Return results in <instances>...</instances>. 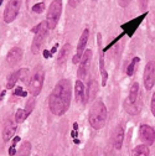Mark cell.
I'll return each mask as SVG.
<instances>
[{"instance_id": "cell-10", "label": "cell", "mask_w": 155, "mask_h": 156, "mask_svg": "<svg viewBox=\"0 0 155 156\" xmlns=\"http://www.w3.org/2000/svg\"><path fill=\"white\" fill-rule=\"evenodd\" d=\"M155 84V62L150 61L146 63L144 69V87L146 90H150Z\"/></svg>"}, {"instance_id": "cell-26", "label": "cell", "mask_w": 155, "mask_h": 156, "mask_svg": "<svg viewBox=\"0 0 155 156\" xmlns=\"http://www.w3.org/2000/svg\"><path fill=\"white\" fill-rule=\"evenodd\" d=\"M27 74H29V71L26 68H23L19 71V80H21L23 82L26 81V78H27Z\"/></svg>"}, {"instance_id": "cell-1", "label": "cell", "mask_w": 155, "mask_h": 156, "mask_svg": "<svg viewBox=\"0 0 155 156\" xmlns=\"http://www.w3.org/2000/svg\"><path fill=\"white\" fill-rule=\"evenodd\" d=\"M72 86L68 80H61L49 97V108L55 115H63L71 104Z\"/></svg>"}, {"instance_id": "cell-15", "label": "cell", "mask_w": 155, "mask_h": 156, "mask_svg": "<svg viewBox=\"0 0 155 156\" xmlns=\"http://www.w3.org/2000/svg\"><path fill=\"white\" fill-rule=\"evenodd\" d=\"M123 140H124V130H123L122 125H118L113 131V145L117 150L122 149Z\"/></svg>"}, {"instance_id": "cell-6", "label": "cell", "mask_w": 155, "mask_h": 156, "mask_svg": "<svg viewBox=\"0 0 155 156\" xmlns=\"http://www.w3.org/2000/svg\"><path fill=\"white\" fill-rule=\"evenodd\" d=\"M47 24L46 23H41L38 24L37 26L34 27V32H35V37L32 40V44H31V51L32 53H38L46 40V36H47Z\"/></svg>"}, {"instance_id": "cell-3", "label": "cell", "mask_w": 155, "mask_h": 156, "mask_svg": "<svg viewBox=\"0 0 155 156\" xmlns=\"http://www.w3.org/2000/svg\"><path fill=\"white\" fill-rule=\"evenodd\" d=\"M124 108L132 115L138 114L142 109V101H140V95H139V84L137 82L132 84L128 98L124 102Z\"/></svg>"}, {"instance_id": "cell-19", "label": "cell", "mask_w": 155, "mask_h": 156, "mask_svg": "<svg viewBox=\"0 0 155 156\" xmlns=\"http://www.w3.org/2000/svg\"><path fill=\"white\" fill-rule=\"evenodd\" d=\"M30 152H31V144L29 141H24L19 151L14 156H30Z\"/></svg>"}, {"instance_id": "cell-11", "label": "cell", "mask_w": 155, "mask_h": 156, "mask_svg": "<svg viewBox=\"0 0 155 156\" xmlns=\"http://www.w3.org/2000/svg\"><path fill=\"white\" fill-rule=\"evenodd\" d=\"M139 138L145 145H151L155 140V130L151 126L143 124L139 129Z\"/></svg>"}, {"instance_id": "cell-29", "label": "cell", "mask_w": 155, "mask_h": 156, "mask_svg": "<svg viewBox=\"0 0 155 156\" xmlns=\"http://www.w3.org/2000/svg\"><path fill=\"white\" fill-rule=\"evenodd\" d=\"M151 113L154 114V116H155V93L153 94V98H151Z\"/></svg>"}, {"instance_id": "cell-2", "label": "cell", "mask_w": 155, "mask_h": 156, "mask_svg": "<svg viewBox=\"0 0 155 156\" xmlns=\"http://www.w3.org/2000/svg\"><path fill=\"white\" fill-rule=\"evenodd\" d=\"M88 119H89V124L96 130H99L104 126L107 122V108L103 104V102L98 101V102H94L91 105L89 113H88Z\"/></svg>"}, {"instance_id": "cell-5", "label": "cell", "mask_w": 155, "mask_h": 156, "mask_svg": "<svg viewBox=\"0 0 155 156\" xmlns=\"http://www.w3.org/2000/svg\"><path fill=\"white\" fill-rule=\"evenodd\" d=\"M62 12V0H52L49 9H47V17L46 24L49 29H55L59 24V20Z\"/></svg>"}, {"instance_id": "cell-18", "label": "cell", "mask_w": 155, "mask_h": 156, "mask_svg": "<svg viewBox=\"0 0 155 156\" xmlns=\"http://www.w3.org/2000/svg\"><path fill=\"white\" fill-rule=\"evenodd\" d=\"M97 93H98V83H97L96 80H91L88 84V98L89 99L96 98Z\"/></svg>"}, {"instance_id": "cell-16", "label": "cell", "mask_w": 155, "mask_h": 156, "mask_svg": "<svg viewBox=\"0 0 155 156\" xmlns=\"http://www.w3.org/2000/svg\"><path fill=\"white\" fill-rule=\"evenodd\" d=\"M16 133V125L13 122H8L3 129V140L4 141H9L11 138H14V135Z\"/></svg>"}, {"instance_id": "cell-4", "label": "cell", "mask_w": 155, "mask_h": 156, "mask_svg": "<svg viewBox=\"0 0 155 156\" xmlns=\"http://www.w3.org/2000/svg\"><path fill=\"white\" fill-rule=\"evenodd\" d=\"M44 81H45V71L41 66H38L35 68L29 81V90L32 97H36L40 94L42 86H44Z\"/></svg>"}, {"instance_id": "cell-27", "label": "cell", "mask_w": 155, "mask_h": 156, "mask_svg": "<svg viewBox=\"0 0 155 156\" xmlns=\"http://www.w3.org/2000/svg\"><path fill=\"white\" fill-rule=\"evenodd\" d=\"M44 9H45V4L44 3H40V4H36L32 8V11H35V12H42Z\"/></svg>"}, {"instance_id": "cell-32", "label": "cell", "mask_w": 155, "mask_h": 156, "mask_svg": "<svg viewBox=\"0 0 155 156\" xmlns=\"http://www.w3.org/2000/svg\"><path fill=\"white\" fill-rule=\"evenodd\" d=\"M15 93H17V94H21V95H26V93H24V92L21 90V88H17V90H16Z\"/></svg>"}, {"instance_id": "cell-31", "label": "cell", "mask_w": 155, "mask_h": 156, "mask_svg": "<svg viewBox=\"0 0 155 156\" xmlns=\"http://www.w3.org/2000/svg\"><path fill=\"white\" fill-rule=\"evenodd\" d=\"M139 3H140V8H142V9H145V6H146V0H139Z\"/></svg>"}, {"instance_id": "cell-14", "label": "cell", "mask_w": 155, "mask_h": 156, "mask_svg": "<svg viewBox=\"0 0 155 156\" xmlns=\"http://www.w3.org/2000/svg\"><path fill=\"white\" fill-rule=\"evenodd\" d=\"M74 97H76V102H82L83 104H87L88 99L86 98V92H85V86L81 80L76 81L74 86Z\"/></svg>"}, {"instance_id": "cell-21", "label": "cell", "mask_w": 155, "mask_h": 156, "mask_svg": "<svg viewBox=\"0 0 155 156\" xmlns=\"http://www.w3.org/2000/svg\"><path fill=\"white\" fill-rule=\"evenodd\" d=\"M27 118V115L25 113V109H17L16 113H15V122L19 123V124H21L26 120Z\"/></svg>"}, {"instance_id": "cell-9", "label": "cell", "mask_w": 155, "mask_h": 156, "mask_svg": "<svg viewBox=\"0 0 155 156\" xmlns=\"http://www.w3.org/2000/svg\"><path fill=\"white\" fill-rule=\"evenodd\" d=\"M92 51L91 50H86L81 61H80V68H78V72H77V74H78V78L80 80H83V78L87 77L88 74V71H89V66H91V61H92Z\"/></svg>"}, {"instance_id": "cell-33", "label": "cell", "mask_w": 155, "mask_h": 156, "mask_svg": "<svg viewBox=\"0 0 155 156\" xmlns=\"http://www.w3.org/2000/svg\"><path fill=\"white\" fill-rule=\"evenodd\" d=\"M2 3H3V0H0V5H2Z\"/></svg>"}, {"instance_id": "cell-17", "label": "cell", "mask_w": 155, "mask_h": 156, "mask_svg": "<svg viewBox=\"0 0 155 156\" xmlns=\"http://www.w3.org/2000/svg\"><path fill=\"white\" fill-rule=\"evenodd\" d=\"M70 52H71V45L70 44H66L61 48V51L59 53V57H57V63H59V65L65 63L66 60H67V57H68V55H70Z\"/></svg>"}, {"instance_id": "cell-23", "label": "cell", "mask_w": 155, "mask_h": 156, "mask_svg": "<svg viewBox=\"0 0 155 156\" xmlns=\"http://www.w3.org/2000/svg\"><path fill=\"white\" fill-rule=\"evenodd\" d=\"M99 63H101V73H102V86H106L107 80H108V74L104 69V62H103V56L102 55H101V58H99Z\"/></svg>"}, {"instance_id": "cell-28", "label": "cell", "mask_w": 155, "mask_h": 156, "mask_svg": "<svg viewBox=\"0 0 155 156\" xmlns=\"http://www.w3.org/2000/svg\"><path fill=\"white\" fill-rule=\"evenodd\" d=\"M118 2H119V5H121L122 8H127V6L130 4L132 0H118Z\"/></svg>"}, {"instance_id": "cell-25", "label": "cell", "mask_w": 155, "mask_h": 156, "mask_svg": "<svg viewBox=\"0 0 155 156\" xmlns=\"http://www.w3.org/2000/svg\"><path fill=\"white\" fill-rule=\"evenodd\" d=\"M139 62V58L138 57H135L134 60L132 61V63L129 65V67H128V69H127V73L129 74V76H132L133 73H134V69H135V65H137Z\"/></svg>"}, {"instance_id": "cell-24", "label": "cell", "mask_w": 155, "mask_h": 156, "mask_svg": "<svg viewBox=\"0 0 155 156\" xmlns=\"http://www.w3.org/2000/svg\"><path fill=\"white\" fill-rule=\"evenodd\" d=\"M35 104H36V101H35V98H30V99L26 102L25 113H26V115H27V116H29V115L31 114V112L34 110V108H35Z\"/></svg>"}, {"instance_id": "cell-13", "label": "cell", "mask_w": 155, "mask_h": 156, "mask_svg": "<svg viewBox=\"0 0 155 156\" xmlns=\"http://www.w3.org/2000/svg\"><path fill=\"white\" fill-rule=\"evenodd\" d=\"M146 16V12L145 14H143L142 16H139V17H137V19H134V20H132V21H129V23H127L125 25H123L122 27L124 29V31H125V34L128 35V36H132L134 32H135V30H137L138 27H139V25L142 24V21H143V19Z\"/></svg>"}, {"instance_id": "cell-7", "label": "cell", "mask_w": 155, "mask_h": 156, "mask_svg": "<svg viewBox=\"0 0 155 156\" xmlns=\"http://www.w3.org/2000/svg\"><path fill=\"white\" fill-rule=\"evenodd\" d=\"M20 6H21V0H9L8 2V5L4 10V21L6 24L13 23L16 19Z\"/></svg>"}, {"instance_id": "cell-20", "label": "cell", "mask_w": 155, "mask_h": 156, "mask_svg": "<svg viewBox=\"0 0 155 156\" xmlns=\"http://www.w3.org/2000/svg\"><path fill=\"white\" fill-rule=\"evenodd\" d=\"M150 151H149V147L144 144V145H139L134 149L133 151V156H149Z\"/></svg>"}, {"instance_id": "cell-12", "label": "cell", "mask_w": 155, "mask_h": 156, "mask_svg": "<svg viewBox=\"0 0 155 156\" xmlns=\"http://www.w3.org/2000/svg\"><path fill=\"white\" fill-rule=\"evenodd\" d=\"M21 58H23V50L20 47H14L9 51L6 56V63L9 67H15L21 61Z\"/></svg>"}, {"instance_id": "cell-8", "label": "cell", "mask_w": 155, "mask_h": 156, "mask_svg": "<svg viewBox=\"0 0 155 156\" xmlns=\"http://www.w3.org/2000/svg\"><path fill=\"white\" fill-rule=\"evenodd\" d=\"M88 38H89V30L88 29H85L81 37H80V41H78V45H77V51H76V55L73 56V60L72 62L76 65V63H80L81 58L86 51V46H87V42H88Z\"/></svg>"}, {"instance_id": "cell-22", "label": "cell", "mask_w": 155, "mask_h": 156, "mask_svg": "<svg viewBox=\"0 0 155 156\" xmlns=\"http://www.w3.org/2000/svg\"><path fill=\"white\" fill-rule=\"evenodd\" d=\"M17 80H19V71L17 72H14L13 74H10L9 80H8V83H6V87L8 88H14L15 84H16V82H17Z\"/></svg>"}, {"instance_id": "cell-30", "label": "cell", "mask_w": 155, "mask_h": 156, "mask_svg": "<svg viewBox=\"0 0 155 156\" xmlns=\"http://www.w3.org/2000/svg\"><path fill=\"white\" fill-rule=\"evenodd\" d=\"M80 3H81V0H68V4H70L72 8H76Z\"/></svg>"}]
</instances>
